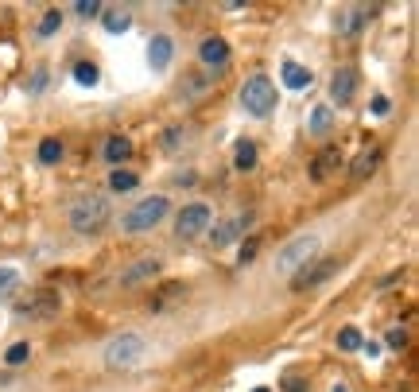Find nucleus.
<instances>
[{
  "instance_id": "412c9836",
  "label": "nucleus",
  "mask_w": 419,
  "mask_h": 392,
  "mask_svg": "<svg viewBox=\"0 0 419 392\" xmlns=\"http://www.w3.org/2000/svg\"><path fill=\"white\" fill-rule=\"evenodd\" d=\"M101 27L109 35H125L132 27V12L128 8H101Z\"/></svg>"
},
{
  "instance_id": "9d476101",
  "label": "nucleus",
  "mask_w": 419,
  "mask_h": 392,
  "mask_svg": "<svg viewBox=\"0 0 419 392\" xmlns=\"http://www.w3.org/2000/svg\"><path fill=\"white\" fill-rule=\"evenodd\" d=\"M62 311V299L55 292H35L27 295V303L16 307V318H55Z\"/></svg>"
},
{
  "instance_id": "b1692460",
  "label": "nucleus",
  "mask_w": 419,
  "mask_h": 392,
  "mask_svg": "<svg viewBox=\"0 0 419 392\" xmlns=\"http://www.w3.org/2000/svg\"><path fill=\"white\" fill-rule=\"evenodd\" d=\"M186 136H191V128H183V125H171V128H163V136H160V148L167 151V156H175V151L186 144Z\"/></svg>"
},
{
  "instance_id": "cd10ccee",
  "label": "nucleus",
  "mask_w": 419,
  "mask_h": 392,
  "mask_svg": "<svg viewBox=\"0 0 419 392\" xmlns=\"http://www.w3.org/2000/svg\"><path fill=\"white\" fill-rule=\"evenodd\" d=\"M32 361V342H12L8 350H4V365L8 369H20Z\"/></svg>"
},
{
  "instance_id": "9b49d317",
  "label": "nucleus",
  "mask_w": 419,
  "mask_h": 392,
  "mask_svg": "<svg viewBox=\"0 0 419 392\" xmlns=\"http://www.w3.org/2000/svg\"><path fill=\"white\" fill-rule=\"evenodd\" d=\"M338 268H342V260H319V264H307L299 276H291V288H295V292H310V288L327 284L330 276H338Z\"/></svg>"
},
{
  "instance_id": "aec40b11",
  "label": "nucleus",
  "mask_w": 419,
  "mask_h": 392,
  "mask_svg": "<svg viewBox=\"0 0 419 392\" xmlns=\"http://www.w3.org/2000/svg\"><path fill=\"white\" fill-rule=\"evenodd\" d=\"M334 121H338V113L330 105H315L310 109V117H307V133L310 136H327L330 128H334Z\"/></svg>"
},
{
  "instance_id": "ea45409f",
  "label": "nucleus",
  "mask_w": 419,
  "mask_h": 392,
  "mask_svg": "<svg viewBox=\"0 0 419 392\" xmlns=\"http://www.w3.org/2000/svg\"><path fill=\"white\" fill-rule=\"evenodd\" d=\"M330 392H350V384H345V381H334V384H330Z\"/></svg>"
},
{
  "instance_id": "a19ab883",
  "label": "nucleus",
  "mask_w": 419,
  "mask_h": 392,
  "mask_svg": "<svg viewBox=\"0 0 419 392\" xmlns=\"http://www.w3.org/2000/svg\"><path fill=\"white\" fill-rule=\"evenodd\" d=\"M252 392H272V388H252Z\"/></svg>"
},
{
  "instance_id": "2eb2a0df",
  "label": "nucleus",
  "mask_w": 419,
  "mask_h": 392,
  "mask_svg": "<svg viewBox=\"0 0 419 392\" xmlns=\"http://www.w3.org/2000/svg\"><path fill=\"white\" fill-rule=\"evenodd\" d=\"M342 163L345 159H342L338 148H322L319 156H315V163H310V179H315V183H327L330 175H338V167Z\"/></svg>"
},
{
  "instance_id": "4be33fe9",
  "label": "nucleus",
  "mask_w": 419,
  "mask_h": 392,
  "mask_svg": "<svg viewBox=\"0 0 419 392\" xmlns=\"http://www.w3.org/2000/svg\"><path fill=\"white\" fill-rule=\"evenodd\" d=\"M256 159H260V151H256V140H249V136H245V140H237V148H233V171H252V167H256Z\"/></svg>"
},
{
  "instance_id": "473e14b6",
  "label": "nucleus",
  "mask_w": 419,
  "mask_h": 392,
  "mask_svg": "<svg viewBox=\"0 0 419 392\" xmlns=\"http://www.w3.org/2000/svg\"><path fill=\"white\" fill-rule=\"evenodd\" d=\"M101 8H105V4H97V0H78L70 12H74V16H82V20H97Z\"/></svg>"
},
{
  "instance_id": "58836bf2",
  "label": "nucleus",
  "mask_w": 419,
  "mask_h": 392,
  "mask_svg": "<svg viewBox=\"0 0 419 392\" xmlns=\"http://www.w3.org/2000/svg\"><path fill=\"white\" fill-rule=\"evenodd\" d=\"M361 350L369 353V358H377V353H380V346H377V342H361Z\"/></svg>"
},
{
  "instance_id": "20e7f679",
  "label": "nucleus",
  "mask_w": 419,
  "mask_h": 392,
  "mask_svg": "<svg viewBox=\"0 0 419 392\" xmlns=\"http://www.w3.org/2000/svg\"><path fill=\"white\" fill-rule=\"evenodd\" d=\"M322 252V237L319 234H299L276 252V272L280 276H299L307 264H315V257Z\"/></svg>"
},
{
  "instance_id": "2f4dec72",
  "label": "nucleus",
  "mask_w": 419,
  "mask_h": 392,
  "mask_svg": "<svg viewBox=\"0 0 419 392\" xmlns=\"http://www.w3.org/2000/svg\"><path fill=\"white\" fill-rule=\"evenodd\" d=\"M47 78H50L47 67H35L32 70V82H27V93H32V97H39V93L47 90Z\"/></svg>"
},
{
  "instance_id": "c9c22d12",
  "label": "nucleus",
  "mask_w": 419,
  "mask_h": 392,
  "mask_svg": "<svg viewBox=\"0 0 419 392\" xmlns=\"http://www.w3.org/2000/svg\"><path fill=\"white\" fill-rule=\"evenodd\" d=\"M388 109H392V101H388L385 93H377V97H373V117H388Z\"/></svg>"
},
{
  "instance_id": "ddd939ff",
  "label": "nucleus",
  "mask_w": 419,
  "mask_h": 392,
  "mask_svg": "<svg viewBox=\"0 0 419 392\" xmlns=\"http://www.w3.org/2000/svg\"><path fill=\"white\" fill-rule=\"evenodd\" d=\"M171 62H175V39H171L167 32H156L148 39V67L156 70V74H163Z\"/></svg>"
},
{
  "instance_id": "a878e982",
  "label": "nucleus",
  "mask_w": 419,
  "mask_h": 392,
  "mask_svg": "<svg viewBox=\"0 0 419 392\" xmlns=\"http://www.w3.org/2000/svg\"><path fill=\"white\" fill-rule=\"evenodd\" d=\"M70 74H74V82L78 86H85V90H93V86L101 82V70H97V62H74V70H70Z\"/></svg>"
},
{
  "instance_id": "4c0bfd02",
  "label": "nucleus",
  "mask_w": 419,
  "mask_h": 392,
  "mask_svg": "<svg viewBox=\"0 0 419 392\" xmlns=\"http://www.w3.org/2000/svg\"><path fill=\"white\" fill-rule=\"evenodd\" d=\"M194 183H198L194 171H179V175H175V187H194Z\"/></svg>"
},
{
  "instance_id": "7ed1b4c3",
  "label": "nucleus",
  "mask_w": 419,
  "mask_h": 392,
  "mask_svg": "<svg viewBox=\"0 0 419 392\" xmlns=\"http://www.w3.org/2000/svg\"><path fill=\"white\" fill-rule=\"evenodd\" d=\"M148 353H151V346H148L144 334L121 330V334H113L109 342H105V350H101V365H105V369H136V365L148 361Z\"/></svg>"
},
{
  "instance_id": "0eeeda50",
  "label": "nucleus",
  "mask_w": 419,
  "mask_h": 392,
  "mask_svg": "<svg viewBox=\"0 0 419 392\" xmlns=\"http://www.w3.org/2000/svg\"><path fill=\"white\" fill-rule=\"evenodd\" d=\"M163 272V257H136L128 268H121V276H117V284L125 288V292H132V288H144V284H151L156 276Z\"/></svg>"
},
{
  "instance_id": "e433bc0d",
  "label": "nucleus",
  "mask_w": 419,
  "mask_h": 392,
  "mask_svg": "<svg viewBox=\"0 0 419 392\" xmlns=\"http://www.w3.org/2000/svg\"><path fill=\"white\" fill-rule=\"evenodd\" d=\"M252 257H256V237H252V241H249V245H241V252H237V260H241V268H245V264H249V260H252Z\"/></svg>"
},
{
  "instance_id": "bb28decb",
  "label": "nucleus",
  "mask_w": 419,
  "mask_h": 392,
  "mask_svg": "<svg viewBox=\"0 0 419 392\" xmlns=\"http://www.w3.org/2000/svg\"><path fill=\"white\" fill-rule=\"evenodd\" d=\"M214 90V82L210 78H202V74H191L183 86H179V97H186V101H194V97H202V93H210Z\"/></svg>"
},
{
  "instance_id": "4468645a",
  "label": "nucleus",
  "mask_w": 419,
  "mask_h": 392,
  "mask_svg": "<svg viewBox=\"0 0 419 392\" xmlns=\"http://www.w3.org/2000/svg\"><path fill=\"white\" fill-rule=\"evenodd\" d=\"M245 229H249V217H226V222H214L210 226V241L218 249H229L233 241H241Z\"/></svg>"
},
{
  "instance_id": "393cba45",
  "label": "nucleus",
  "mask_w": 419,
  "mask_h": 392,
  "mask_svg": "<svg viewBox=\"0 0 419 392\" xmlns=\"http://www.w3.org/2000/svg\"><path fill=\"white\" fill-rule=\"evenodd\" d=\"M62 24H67V12H62V8H50L47 16L39 20V27H35V35H39V39H50V35H55V32H62Z\"/></svg>"
},
{
  "instance_id": "c85d7f7f",
  "label": "nucleus",
  "mask_w": 419,
  "mask_h": 392,
  "mask_svg": "<svg viewBox=\"0 0 419 392\" xmlns=\"http://www.w3.org/2000/svg\"><path fill=\"white\" fill-rule=\"evenodd\" d=\"M16 288H20V268L16 264H0V303L8 299Z\"/></svg>"
},
{
  "instance_id": "f704fd0d",
  "label": "nucleus",
  "mask_w": 419,
  "mask_h": 392,
  "mask_svg": "<svg viewBox=\"0 0 419 392\" xmlns=\"http://www.w3.org/2000/svg\"><path fill=\"white\" fill-rule=\"evenodd\" d=\"M385 346L388 350H404V346H408V330H404V326H392V330L385 334Z\"/></svg>"
},
{
  "instance_id": "6ab92c4d",
  "label": "nucleus",
  "mask_w": 419,
  "mask_h": 392,
  "mask_svg": "<svg viewBox=\"0 0 419 392\" xmlns=\"http://www.w3.org/2000/svg\"><path fill=\"white\" fill-rule=\"evenodd\" d=\"M105 187H109V194H128L140 187V171H132V167H109Z\"/></svg>"
},
{
  "instance_id": "f3484780",
  "label": "nucleus",
  "mask_w": 419,
  "mask_h": 392,
  "mask_svg": "<svg viewBox=\"0 0 419 392\" xmlns=\"http://www.w3.org/2000/svg\"><path fill=\"white\" fill-rule=\"evenodd\" d=\"M280 82L287 86V90H310V82H315V74H310L303 62H295V59H284V67H280Z\"/></svg>"
},
{
  "instance_id": "f03ea898",
  "label": "nucleus",
  "mask_w": 419,
  "mask_h": 392,
  "mask_svg": "<svg viewBox=\"0 0 419 392\" xmlns=\"http://www.w3.org/2000/svg\"><path fill=\"white\" fill-rule=\"evenodd\" d=\"M171 214V198L167 194H144V198H136L132 206H125V214H121V234L125 237H140V234H151L156 226H163Z\"/></svg>"
},
{
  "instance_id": "dca6fc26",
  "label": "nucleus",
  "mask_w": 419,
  "mask_h": 392,
  "mask_svg": "<svg viewBox=\"0 0 419 392\" xmlns=\"http://www.w3.org/2000/svg\"><path fill=\"white\" fill-rule=\"evenodd\" d=\"M101 159H105L109 167H125L128 159H132V140H128V136H105Z\"/></svg>"
},
{
  "instance_id": "f8f14e48",
  "label": "nucleus",
  "mask_w": 419,
  "mask_h": 392,
  "mask_svg": "<svg viewBox=\"0 0 419 392\" xmlns=\"http://www.w3.org/2000/svg\"><path fill=\"white\" fill-rule=\"evenodd\" d=\"M229 59H233V50H229V43L221 39V35H206V39L198 43V62H202L206 70L229 67Z\"/></svg>"
},
{
  "instance_id": "39448f33",
  "label": "nucleus",
  "mask_w": 419,
  "mask_h": 392,
  "mask_svg": "<svg viewBox=\"0 0 419 392\" xmlns=\"http://www.w3.org/2000/svg\"><path fill=\"white\" fill-rule=\"evenodd\" d=\"M276 101H280V93H276V82H272L268 74H252L241 82V109L249 117H256V121L272 117V113H276Z\"/></svg>"
},
{
  "instance_id": "72a5a7b5",
  "label": "nucleus",
  "mask_w": 419,
  "mask_h": 392,
  "mask_svg": "<svg viewBox=\"0 0 419 392\" xmlns=\"http://www.w3.org/2000/svg\"><path fill=\"white\" fill-rule=\"evenodd\" d=\"M280 388H284V392H310V381H307V377H299V373H287L284 381H280Z\"/></svg>"
},
{
  "instance_id": "7c9ffc66",
  "label": "nucleus",
  "mask_w": 419,
  "mask_h": 392,
  "mask_svg": "<svg viewBox=\"0 0 419 392\" xmlns=\"http://www.w3.org/2000/svg\"><path fill=\"white\" fill-rule=\"evenodd\" d=\"M171 295H186V284H167L163 292H156V295H151V303H148V307H156V311H160V307H167V303H171Z\"/></svg>"
},
{
  "instance_id": "a211bd4d",
  "label": "nucleus",
  "mask_w": 419,
  "mask_h": 392,
  "mask_svg": "<svg viewBox=\"0 0 419 392\" xmlns=\"http://www.w3.org/2000/svg\"><path fill=\"white\" fill-rule=\"evenodd\" d=\"M377 167H380V148H377V144H365V148H361L357 156H353L350 175H353V179H369L373 171H377Z\"/></svg>"
},
{
  "instance_id": "f257e3e1",
  "label": "nucleus",
  "mask_w": 419,
  "mask_h": 392,
  "mask_svg": "<svg viewBox=\"0 0 419 392\" xmlns=\"http://www.w3.org/2000/svg\"><path fill=\"white\" fill-rule=\"evenodd\" d=\"M109 217H113L109 194H82V198H74L67 206V226L78 237H97L101 229L109 226Z\"/></svg>"
},
{
  "instance_id": "1a4fd4ad",
  "label": "nucleus",
  "mask_w": 419,
  "mask_h": 392,
  "mask_svg": "<svg viewBox=\"0 0 419 392\" xmlns=\"http://www.w3.org/2000/svg\"><path fill=\"white\" fill-rule=\"evenodd\" d=\"M377 16V8H365V4H353V8H342L334 20V32L342 35V39H353V35H361L365 27H369V20Z\"/></svg>"
},
{
  "instance_id": "c756f323",
  "label": "nucleus",
  "mask_w": 419,
  "mask_h": 392,
  "mask_svg": "<svg viewBox=\"0 0 419 392\" xmlns=\"http://www.w3.org/2000/svg\"><path fill=\"white\" fill-rule=\"evenodd\" d=\"M361 342H365V338H361L357 326H342V330H338V350H342V353L361 350Z\"/></svg>"
},
{
  "instance_id": "5701e85b",
  "label": "nucleus",
  "mask_w": 419,
  "mask_h": 392,
  "mask_svg": "<svg viewBox=\"0 0 419 392\" xmlns=\"http://www.w3.org/2000/svg\"><path fill=\"white\" fill-rule=\"evenodd\" d=\"M62 156H67V148H62V140H59V136H47V140H39V148H35V159H39L43 167L62 163Z\"/></svg>"
},
{
  "instance_id": "6e6552de",
  "label": "nucleus",
  "mask_w": 419,
  "mask_h": 392,
  "mask_svg": "<svg viewBox=\"0 0 419 392\" xmlns=\"http://www.w3.org/2000/svg\"><path fill=\"white\" fill-rule=\"evenodd\" d=\"M357 90H361V74H357V67H338V70H334V78H330V105H338V109L353 105Z\"/></svg>"
},
{
  "instance_id": "423d86ee",
  "label": "nucleus",
  "mask_w": 419,
  "mask_h": 392,
  "mask_svg": "<svg viewBox=\"0 0 419 392\" xmlns=\"http://www.w3.org/2000/svg\"><path fill=\"white\" fill-rule=\"evenodd\" d=\"M214 226V206L210 202H186L175 214V237L179 241H198Z\"/></svg>"
}]
</instances>
